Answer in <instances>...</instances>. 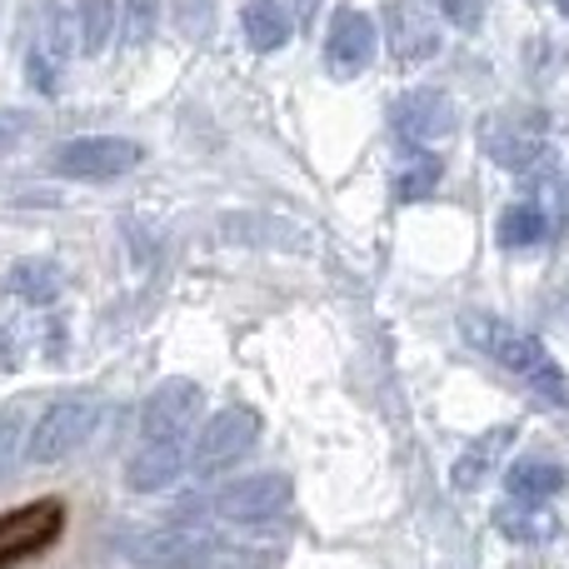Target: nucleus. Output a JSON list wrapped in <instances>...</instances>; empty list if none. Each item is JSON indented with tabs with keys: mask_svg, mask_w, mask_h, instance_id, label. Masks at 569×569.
Listing matches in <instances>:
<instances>
[{
	"mask_svg": "<svg viewBox=\"0 0 569 569\" xmlns=\"http://www.w3.org/2000/svg\"><path fill=\"white\" fill-rule=\"evenodd\" d=\"M440 176H445L440 156H420V160H410V166L400 170V186H395V196H400V200H425V196H435Z\"/></svg>",
	"mask_w": 569,
	"mask_h": 569,
	"instance_id": "obj_20",
	"label": "nucleus"
},
{
	"mask_svg": "<svg viewBox=\"0 0 569 569\" xmlns=\"http://www.w3.org/2000/svg\"><path fill=\"white\" fill-rule=\"evenodd\" d=\"M200 410H206V395L196 380H166L140 410V440H186Z\"/></svg>",
	"mask_w": 569,
	"mask_h": 569,
	"instance_id": "obj_6",
	"label": "nucleus"
},
{
	"mask_svg": "<svg viewBox=\"0 0 569 569\" xmlns=\"http://www.w3.org/2000/svg\"><path fill=\"white\" fill-rule=\"evenodd\" d=\"M50 166H56L66 180H86V186H96V180L130 176V170L140 166V146L126 140V136H76L56 150Z\"/></svg>",
	"mask_w": 569,
	"mask_h": 569,
	"instance_id": "obj_2",
	"label": "nucleus"
},
{
	"mask_svg": "<svg viewBox=\"0 0 569 569\" xmlns=\"http://www.w3.org/2000/svg\"><path fill=\"white\" fill-rule=\"evenodd\" d=\"M495 525H500L505 535H515V540L535 545V540H550L560 525H555V515L545 510V505H525V500H510L500 515H495Z\"/></svg>",
	"mask_w": 569,
	"mask_h": 569,
	"instance_id": "obj_16",
	"label": "nucleus"
},
{
	"mask_svg": "<svg viewBox=\"0 0 569 569\" xmlns=\"http://www.w3.org/2000/svg\"><path fill=\"white\" fill-rule=\"evenodd\" d=\"M390 130L405 146H430L455 130V106L445 90H405L390 106Z\"/></svg>",
	"mask_w": 569,
	"mask_h": 569,
	"instance_id": "obj_9",
	"label": "nucleus"
},
{
	"mask_svg": "<svg viewBox=\"0 0 569 569\" xmlns=\"http://www.w3.org/2000/svg\"><path fill=\"white\" fill-rule=\"evenodd\" d=\"M186 470V440H140L126 460V485L136 495H156L180 480Z\"/></svg>",
	"mask_w": 569,
	"mask_h": 569,
	"instance_id": "obj_11",
	"label": "nucleus"
},
{
	"mask_svg": "<svg viewBox=\"0 0 569 569\" xmlns=\"http://www.w3.org/2000/svg\"><path fill=\"white\" fill-rule=\"evenodd\" d=\"M440 10L460 30H480V20H485V0H440Z\"/></svg>",
	"mask_w": 569,
	"mask_h": 569,
	"instance_id": "obj_24",
	"label": "nucleus"
},
{
	"mask_svg": "<svg viewBox=\"0 0 569 569\" xmlns=\"http://www.w3.org/2000/svg\"><path fill=\"white\" fill-rule=\"evenodd\" d=\"M120 555L146 569H200L216 560V540H206L196 530H150L120 540Z\"/></svg>",
	"mask_w": 569,
	"mask_h": 569,
	"instance_id": "obj_7",
	"label": "nucleus"
},
{
	"mask_svg": "<svg viewBox=\"0 0 569 569\" xmlns=\"http://www.w3.org/2000/svg\"><path fill=\"white\" fill-rule=\"evenodd\" d=\"M555 6H560V10H565V16H569V0H555Z\"/></svg>",
	"mask_w": 569,
	"mask_h": 569,
	"instance_id": "obj_25",
	"label": "nucleus"
},
{
	"mask_svg": "<svg viewBox=\"0 0 569 569\" xmlns=\"http://www.w3.org/2000/svg\"><path fill=\"white\" fill-rule=\"evenodd\" d=\"M116 0H80V50L86 56H100L116 36Z\"/></svg>",
	"mask_w": 569,
	"mask_h": 569,
	"instance_id": "obj_18",
	"label": "nucleus"
},
{
	"mask_svg": "<svg viewBox=\"0 0 569 569\" xmlns=\"http://www.w3.org/2000/svg\"><path fill=\"white\" fill-rule=\"evenodd\" d=\"M256 440H260V415L250 410V405H230V410L206 420L190 465H196V475H220L236 460H246V455L256 450Z\"/></svg>",
	"mask_w": 569,
	"mask_h": 569,
	"instance_id": "obj_3",
	"label": "nucleus"
},
{
	"mask_svg": "<svg viewBox=\"0 0 569 569\" xmlns=\"http://www.w3.org/2000/svg\"><path fill=\"white\" fill-rule=\"evenodd\" d=\"M290 505V480L284 475H250V480H236L216 495L210 510L220 520H236V525H256V520H270Z\"/></svg>",
	"mask_w": 569,
	"mask_h": 569,
	"instance_id": "obj_10",
	"label": "nucleus"
},
{
	"mask_svg": "<svg viewBox=\"0 0 569 569\" xmlns=\"http://www.w3.org/2000/svg\"><path fill=\"white\" fill-rule=\"evenodd\" d=\"M156 6L160 0H126V46H146L150 30H156Z\"/></svg>",
	"mask_w": 569,
	"mask_h": 569,
	"instance_id": "obj_23",
	"label": "nucleus"
},
{
	"mask_svg": "<svg viewBox=\"0 0 569 569\" xmlns=\"http://www.w3.org/2000/svg\"><path fill=\"white\" fill-rule=\"evenodd\" d=\"M10 290L30 305H46V300H56L60 276H56V266H46V260H20V266L10 270Z\"/></svg>",
	"mask_w": 569,
	"mask_h": 569,
	"instance_id": "obj_19",
	"label": "nucleus"
},
{
	"mask_svg": "<svg viewBox=\"0 0 569 569\" xmlns=\"http://www.w3.org/2000/svg\"><path fill=\"white\" fill-rule=\"evenodd\" d=\"M60 525H66L60 505H36V510H26V515H6V520H0V565L50 545L60 535Z\"/></svg>",
	"mask_w": 569,
	"mask_h": 569,
	"instance_id": "obj_12",
	"label": "nucleus"
},
{
	"mask_svg": "<svg viewBox=\"0 0 569 569\" xmlns=\"http://www.w3.org/2000/svg\"><path fill=\"white\" fill-rule=\"evenodd\" d=\"M465 335H470L475 350H485L490 360H500L505 370L525 375V380L550 360V350H545L535 335H525L520 325H510V320H495V315H465Z\"/></svg>",
	"mask_w": 569,
	"mask_h": 569,
	"instance_id": "obj_4",
	"label": "nucleus"
},
{
	"mask_svg": "<svg viewBox=\"0 0 569 569\" xmlns=\"http://www.w3.org/2000/svg\"><path fill=\"white\" fill-rule=\"evenodd\" d=\"M290 10L280 0H250L246 6V40L256 50H280L290 40Z\"/></svg>",
	"mask_w": 569,
	"mask_h": 569,
	"instance_id": "obj_14",
	"label": "nucleus"
},
{
	"mask_svg": "<svg viewBox=\"0 0 569 569\" xmlns=\"http://www.w3.org/2000/svg\"><path fill=\"white\" fill-rule=\"evenodd\" d=\"M100 425V400L96 395H60L40 410V420L30 425L26 435V460L30 465H56V460H70L80 445L96 435Z\"/></svg>",
	"mask_w": 569,
	"mask_h": 569,
	"instance_id": "obj_1",
	"label": "nucleus"
},
{
	"mask_svg": "<svg viewBox=\"0 0 569 569\" xmlns=\"http://www.w3.org/2000/svg\"><path fill=\"white\" fill-rule=\"evenodd\" d=\"M20 450H26V430H20V410H0V480L16 475Z\"/></svg>",
	"mask_w": 569,
	"mask_h": 569,
	"instance_id": "obj_22",
	"label": "nucleus"
},
{
	"mask_svg": "<svg viewBox=\"0 0 569 569\" xmlns=\"http://www.w3.org/2000/svg\"><path fill=\"white\" fill-rule=\"evenodd\" d=\"M375 46H380V30H375V20L365 16V10H340V16L330 20V36H325V70H330L335 80H355L370 70L375 60Z\"/></svg>",
	"mask_w": 569,
	"mask_h": 569,
	"instance_id": "obj_8",
	"label": "nucleus"
},
{
	"mask_svg": "<svg viewBox=\"0 0 569 569\" xmlns=\"http://www.w3.org/2000/svg\"><path fill=\"white\" fill-rule=\"evenodd\" d=\"M395 50H400V60H420V56H430L435 50L430 16H425L420 6H410V0L395 6Z\"/></svg>",
	"mask_w": 569,
	"mask_h": 569,
	"instance_id": "obj_15",
	"label": "nucleus"
},
{
	"mask_svg": "<svg viewBox=\"0 0 569 569\" xmlns=\"http://www.w3.org/2000/svg\"><path fill=\"white\" fill-rule=\"evenodd\" d=\"M495 236H500V246L505 250H525V246H540L545 236H550V220H545V210L540 206H510L500 216V230H495Z\"/></svg>",
	"mask_w": 569,
	"mask_h": 569,
	"instance_id": "obj_17",
	"label": "nucleus"
},
{
	"mask_svg": "<svg viewBox=\"0 0 569 569\" xmlns=\"http://www.w3.org/2000/svg\"><path fill=\"white\" fill-rule=\"evenodd\" d=\"M480 146L505 170H530L545 156V120L530 110H500L480 126Z\"/></svg>",
	"mask_w": 569,
	"mask_h": 569,
	"instance_id": "obj_5",
	"label": "nucleus"
},
{
	"mask_svg": "<svg viewBox=\"0 0 569 569\" xmlns=\"http://www.w3.org/2000/svg\"><path fill=\"white\" fill-rule=\"evenodd\" d=\"M510 435H515V430H490V435H485V440L475 445V450L465 455L460 465H455V485H465V490H470V485L485 475V465H490V460H485V455H490V450H500V445H510Z\"/></svg>",
	"mask_w": 569,
	"mask_h": 569,
	"instance_id": "obj_21",
	"label": "nucleus"
},
{
	"mask_svg": "<svg viewBox=\"0 0 569 569\" xmlns=\"http://www.w3.org/2000/svg\"><path fill=\"white\" fill-rule=\"evenodd\" d=\"M569 485V470L555 460H515L510 475H505V490H510V500H525V505H545L555 500Z\"/></svg>",
	"mask_w": 569,
	"mask_h": 569,
	"instance_id": "obj_13",
	"label": "nucleus"
}]
</instances>
